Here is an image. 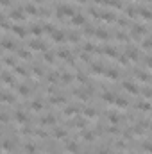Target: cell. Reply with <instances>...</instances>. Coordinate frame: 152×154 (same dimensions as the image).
I'll use <instances>...</instances> for the list:
<instances>
[{"mask_svg":"<svg viewBox=\"0 0 152 154\" xmlns=\"http://www.w3.org/2000/svg\"><path fill=\"white\" fill-rule=\"evenodd\" d=\"M20 93L21 95H29V88L27 86H20Z\"/></svg>","mask_w":152,"mask_h":154,"instance_id":"cell-19","label":"cell"},{"mask_svg":"<svg viewBox=\"0 0 152 154\" xmlns=\"http://www.w3.org/2000/svg\"><path fill=\"white\" fill-rule=\"evenodd\" d=\"M25 154H36V145L34 144H27L25 145Z\"/></svg>","mask_w":152,"mask_h":154,"instance_id":"cell-2","label":"cell"},{"mask_svg":"<svg viewBox=\"0 0 152 154\" xmlns=\"http://www.w3.org/2000/svg\"><path fill=\"white\" fill-rule=\"evenodd\" d=\"M63 81H64V82H70L72 81V75H70V73H63Z\"/></svg>","mask_w":152,"mask_h":154,"instance_id":"cell-21","label":"cell"},{"mask_svg":"<svg viewBox=\"0 0 152 154\" xmlns=\"http://www.w3.org/2000/svg\"><path fill=\"white\" fill-rule=\"evenodd\" d=\"M64 134H66L64 129H56V131H54V136H56V138H63Z\"/></svg>","mask_w":152,"mask_h":154,"instance_id":"cell-8","label":"cell"},{"mask_svg":"<svg viewBox=\"0 0 152 154\" xmlns=\"http://www.w3.org/2000/svg\"><path fill=\"white\" fill-rule=\"evenodd\" d=\"M104 100H109V102H113V100H115V95H113V93H104Z\"/></svg>","mask_w":152,"mask_h":154,"instance_id":"cell-12","label":"cell"},{"mask_svg":"<svg viewBox=\"0 0 152 154\" xmlns=\"http://www.w3.org/2000/svg\"><path fill=\"white\" fill-rule=\"evenodd\" d=\"M32 32H34L36 36H40L41 34V27H36V25H34V27H32Z\"/></svg>","mask_w":152,"mask_h":154,"instance_id":"cell-22","label":"cell"},{"mask_svg":"<svg viewBox=\"0 0 152 154\" xmlns=\"http://www.w3.org/2000/svg\"><path fill=\"white\" fill-rule=\"evenodd\" d=\"M84 113L88 115V116H93V115H95V109H91V108H86V109H84Z\"/></svg>","mask_w":152,"mask_h":154,"instance_id":"cell-20","label":"cell"},{"mask_svg":"<svg viewBox=\"0 0 152 154\" xmlns=\"http://www.w3.org/2000/svg\"><path fill=\"white\" fill-rule=\"evenodd\" d=\"M2 147H4V151H11V149H13V142H7V140H6V142L2 144Z\"/></svg>","mask_w":152,"mask_h":154,"instance_id":"cell-10","label":"cell"},{"mask_svg":"<svg viewBox=\"0 0 152 154\" xmlns=\"http://www.w3.org/2000/svg\"><path fill=\"white\" fill-rule=\"evenodd\" d=\"M14 32H18V36H25V34H27V31L21 29V27H14Z\"/></svg>","mask_w":152,"mask_h":154,"instance_id":"cell-15","label":"cell"},{"mask_svg":"<svg viewBox=\"0 0 152 154\" xmlns=\"http://www.w3.org/2000/svg\"><path fill=\"white\" fill-rule=\"evenodd\" d=\"M45 59H47V61H52V59H54V54L47 52V54H45Z\"/></svg>","mask_w":152,"mask_h":154,"instance_id":"cell-25","label":"cell"},{"mask_svg":"<svg viewBox=\"0 0 152 154\" xmlns=\"http://www.w3.org/2000/svg\"><path fill=\"white\" fill-rule=\"evenodd\" d=\"M0 52H2V50H0Z\"/></svg>","mask_w":152,"mask_h":154,"instance_id":"cell-29","label":"cell"},{"mask_svg":"<svg viewBox=\"0 0 152 154\" xmlns=\"http://www.w3.org/2000/svg\"><path fill=\"white\" fill-rule=\"evenodd\" d=\"M93 138H95L93 133H84V140H88V142H90V140H93Z\"/></svg>","mask_w":152,"mask_h":154,"instance_id":"cell-23","label":"cell"},{"mask_svg":"<svg viewBox=\"0 0 152 154\" xmlns=\"http://www.w3.org/2000/svg\"><path fill=\"white\" fill-rule=\"evenodd\" d=\"M2 45H4L6 49H11V47H13V41H11V40H4V41H2Z\"/></svg>","mask_w":152,"mask_h":154,"instance_id":"cell-17","label":"cell"},{"mask_svg":"<svg viewBox=\"0 0 152 154\" xmlns=\"http://www.w3.org/2000/svg\"><path fill=\"white\" fill-rule=\"evenodd\" d=\"M41 122H43V125H50V124H54V122H56V118H54L52 115H48V116H45V118H43Z\"/></svg>","mask_w":152,"mask_h":154,"instance_id":"cell-4","label":"cell"},{"mask_svg":"<svg viewBox=\"0 0 152 154\" xmlns=\"http://www.w3.org/2000/svg\"><path fill=\"white\" fill-rule=\"evenodd\" d=\"M52 38H54L56 41H64V40H66V36H64L63 32H59V31H57V32H54V36H52Z\"/></svg>","mask_w":152,"mask_h":154,"instance_id":"cell-3","label":"cell"},{"mask_svg":"<svg viewBox=\"0 0 152 154\" xmlns=\"http://www.w3.org/2000/svg\"><path fill=\"white\" fill-rule=\"evenodd\" d=\"M97 36H99V38H100V40H106V38H107V32L104 31V29H100V31L97 32Z\"/></svg>","mask_w":152,"mask_h":154,"instance_id":"cell-13","label":"cell"},{"mask_svg":"<svg viewBox=\"0 0 152 154\" xmlns=\"http://www.w3.org/2000/svg\"><path fill=\"white\" fill-rule=\"evenodd\" d=\"M123 88L129 90L131 93H138V86H134V84H131V82H123Z\"/></svg>","mask_w":152,"mask_h":154,"instance_id":"cell-1","label":"cell"},{"mask_svg":"<svg viewBox=\"0 0 152 154\" xmlns=\"http://www.w3.org/2000/svg\"><path fill=\"white\" fill-rule=\"evenodd\" d=\"M16 118H18V122H20V124H23V122H27V120H29V118H27V115H25V113H20V111L16 113Z\"/></svg>","mask_w":152,"mask_h":154,"instance_id":"cell-5","label":"cell"},{"mask_svg":"<svg viewBox=\"0 0 152 154\" xmlns=\"http://www.w3.org/2000/svg\"><path fill=\"white\" fill-rule=\"evenodd\" d=\"M120 61L123 63V65H127V57H125V56H122V57H120Z\"/></svg>","mask_w":152,"mask_h":154,"instance_id":"cell-27","label":"cell"},{"mask_svg":"<svg viewBox=\"0 0 152 154\" xmlns=\"http://www.w3.org/2000/svg\"><path fill=\"white\" fill-rule=\"evenodd\" d=\"M25 11H27V13H30V14H38V9H36L32 4H29V6L25 7Z\"/></svg>","mask_w":152,"mask_h":154,"instance_id":"cell-7","label":"cell"},{"mask_svg":"<svg viewBox=\"0 0 152 154\" xmlns=\"http://www.w3.org/2000/svg\"><path fill=\"white\" fill-rule=\"evenodd\" d=\"M18 54H20V57H29V52L27 50H20Z\"/></svg>","mask_w":152,"mask_h":154,"instance_id":"cell-26","label":"cell"},{"mask_svg":"<svg viewBox=\"0 0 152 154\" xmlns=\"http://www.w3.org/2000/svg\"><path fill=\"white\" fill-rule=\"evenodd\" d=\"M32 109H41V100H34L32 102Z\"/></svg>","mask_w":152,"mask_h":154,"instance_id":"cell-18","label":"cell"},{"mask_svg":"<svg viewBox=\"0 0 152 154\" xmlns=\"http://www.w3.org/2000/svg\"><path fill=\"white\" fill-rule=\"evenodd\" d=\"M36 136H40V138H45V136H47V133H45L43 129H40V131H36Z\"/></svg>","mask_w":152,"mask_h":154,"instance_id":"cell-24","label":"cell"},{"mask_svg":"<svg viewBox=\"0 0 152 154\" xmlns=\"http://www.w3.org/2000/svg\"><path fill=\"white\" fill-rule=\"evenodd\" d=\"M107 75H109L111 79H116V77H118V72H116V70H107Z\"/></svg>","mask_w":152,"mask_h":154,"instance_id":"cell-16","label":"cell"},{"mask_svg":"<svg viewBox=\"0 0 152 154\" xmlns=\"http://www.w3.org/2000/svg\"><path fill=\"white\" fill-rule=\"evenodd\" d=\"M30 47H32V49H43L45 45H43L41 41H32V43H30Z\"/></svg>","mask_w":152,"mask_h":154,"instance_id":"cell-11","label":"cell"},{"mask_svg":"<svg viewBox=\"0 0 152 154\" xmlns=\"http://www.w3.org/2000/svg\"><path fill=\"white\" fill-rule=\"evenodd\" d=\"M99 154H109V151H106V149H102V151H99Z\"/></svg>","mask_w":152,"mask_h":154,"instance_id":"cell-28","label":"cell"},{"mask_svg":"<svg viewBox=\"0 0 152 154\" xmlns=\"http://www.w3.org/2000/svg\"><path fill=\"white\" fill-rule=\"evenodd\" d=\"M73 23H75V25H81V23H84V16H82V14L73 16Z\"/></svg>","mask_w":152,"mask_h":154,"instance_id":"cell-6","label":"cell"},{"mask_svg":"<svg viewBox=\"0 0 152 154\" xmlns=\"http://www.w3.org/2000/svg\"><path fill=\"white\" fill-rule=\"evenodd\" d=\"M66 149H68L70 152H77V151H79V149H77V144H68V147H66Z\"/></svg>","mask_w":152,"mask_h":154,"instance_id":"cell-14","label":"cell"},{"mask_svg":"<svg viewBox=\"0 0 152 154\" xmlns=\"http://www.w3.org/2000/svg\"><path fill=\"white\" fill-rule=\"evenodd\" d=\"M109 120H111L113 124H118V122H120V116H118L116 113H111V115H109Z\"/></svg>","mask_w":152,"mask_h":154,"instance_id":"cell-9","label":"cell"}]
</instances>
